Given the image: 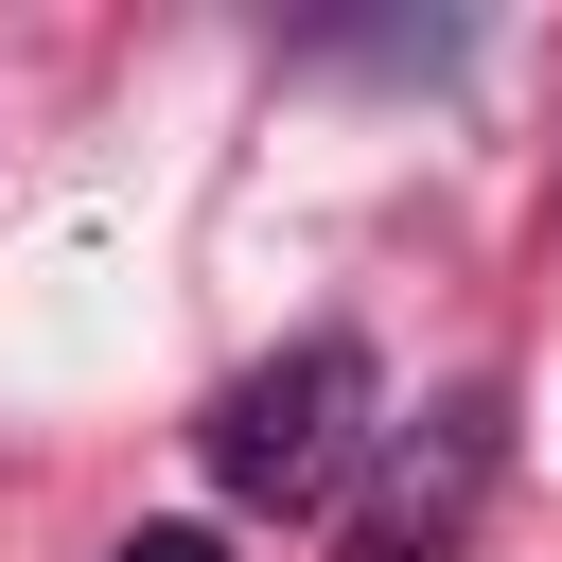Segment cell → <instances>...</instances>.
Here are the masks:
<instances>
[{"label": "cell", "mask_w": 562, "mask_h": 562, "mask_svg": "<svg viewBox=\"0 0 562 562\" xmlns=\"http://www.w3.org/2000/svg\"><path fill=\"white\" fill-rule=\"evenodd\" d=\"M474 492H492V386H457V404H439V457H404V474L351 509V562H457Z\"/></svg>", "instance_id": "2"}, {"label": "cell", "mask_w": 562, "mask_h": 562, "mask_svg": "<svg viewBox=\"0 0 562 562\" xmlns=\"http://www.w3.org/2000/svg\"><path fill=\"white\" fill-rule=\"evenodd\" d=\"M105 562H228V544H211V527H123Z\"/></svg>", "instance_id": "3"}, {"label": "cell", "mask_w": 562, "mask_h": 562, "mask_svg": "<svg viewBox=\"0 0 562 562\" xmlns=\"http://www.w3.org/2000/svg\"><path fill=\"white\" fill-rule=\"evenodd\" d=\"M369 404H386L369 334H299L281 369H246V386L193 422V457H211V492H246V509H316V492L369 457Z\"/></svg>", "instance_id": "1"}]
</instances>
